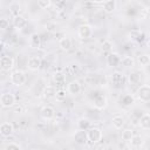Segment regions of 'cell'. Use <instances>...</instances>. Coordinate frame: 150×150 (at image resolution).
Segmentation results:
<instances>
[{"mask_svg": "<svg viewBox=\"0 0 150 150\" xmlns=\"http://www.w3.org/2000/svg\"><path fill=\"white\" fill-rule=\"evenodd\" d=\"M136 96L141 102L149 103L150 102V86H148V84L139 86L136 90Z\"/></svg>", "mask_w": 150, "mask_h": 150, "instance_id": "obj_1", "label": "cell"}, {"mask_svg": "<svg viewBox=\"0 0 150 150\" xmlns=\"http://www.w3.org/2000/svg\"><path fill=\"white\" fill-rule=\"evenodd\" d=\"M9 79H11V82H12V84H14V86H18V87H20V86H23L25 83H26V81H27V77H26V74L22 71V70H14V71H12L11 73V76H9Z\"/></svg>", "mask_w": 150, "mask_h": 150, "instance_id": "obj_2", "label": "cell"}, {"mask_svg": "<svg viewBox=\"0 0 150 150\" xmlns=\"http://www.w3.org/2000/svg\"><path fill=\"white\" fill-rule=\"evenodd\" d=\"M0 104L4 108L14 107V104H15V96H14V94H12L9 91L2 93L1 96H0Z\"/></svg>", "mask_w": 150, "mask_h": 150, "instance_id": "obj_3", "label": "cell"}, {"mask_svg": "<svg viewBox=\"0 0 150 150\" xmlns=\"http://www.w3.org/2000/svg\"><path fill=\"white\" fill-rule=\"evenodd\" d=\"M87 137H88V141L90 143H93V144L98 143L102 139V131L100 128L91 127L89 130H87Z\"/></svg>", "mask_w": 150, "mask_h": 150, "instance_id": "obj_4", "label": "cell"}, {"mask_svg": "<svg viewBox=\"0 0 150 150\" xmlns=\"http://www.w3.org/2000/svg\"><path fill=\"white\" fill-rule=\"evenodd\" d=\"M0 67L4 71H11L14 68V59L9 55H2L0 59Z\"/></svg>", "mask_w": 150, "mask_h": 150, "instance_id": "obj_5", "label": "cell"}, {"mask_svg": "<svg viewBox=\"0 0 150 150\" xmlns=\"http://www.w3.org/2000/svg\"><path fill=\"white\" fill-rule=\"evenodd\" d=\"M77 35L80 39H89L93 35V28L88 23L80 25L77 28Z\"/></svg>", "mask_w": 150, "mask_h": 150, "instance_id": "obj_6", "label": "cell"}, {"mask_svg": "<svg viewBox=\"0 0 150 150\" xmlns=\"http://www.w3.org/2000/svg\"><path fill=\"white\" fill-rule=\"evenodd\" d=\"M67 91L70 95H79L82 91V86H81V83L77 80L70 81L68 83V86H67Z\"/></svg>", "mask_w": 150, "mask_h": 150, "instance_id": "obj_7", "label": "cell"}, {"mask_svg": "<svg viewBox=\"0 0 150 150\" xmlns=\"http://www.w3.org/2000/svg\"><path fill=\"white\" fill-rule=\"evenodd\" d=\"M41 116L46 121H50L55 117V109L52 105H45L41 108Z\"/></svg>", "mask_w": 150, "mask_h": 150, "instance_id": "obj_8", "label": "cell"}, {"mask_svg": "<svg viewBox=\"0 0 150 150\" xmlns=\"http://www.w3.org/2000/svg\"><path fill=\"white\" fill-rule=\"evenodd\" d=\"M14 132V127L11 122H4L0 125V134L2 137H9Z\"/></svg>", "mask_w": 150, "mask_h": 150, "instance_id": "obj_9", "label": "cell"}, {"mask_svg": "<svg viewBox=\"0 0 150 150\" xmlns=\"http://www.w3.org/2000/svg\"><path fill=\"white\" fill-rule=\"evenodd\" d=\"M27 67L30 70H39L41 67V60L39 56H29L27 60Z\"/></svg>", "mask_w": 150, "mask_h": 150, "instance_id": "obj_10", "label": "cell"}, {"mask_svg": "<svg viewBox=\"0 0 150 150\" xmlns=\"http://www.w3.org/2000/svg\"><path fill=\"white\" fill-rule=\"evenodd\" d=\"M121 61H122V57L117 53H110L107 56V63H108V66L116 67V66H118L121 63Z\"/></svg>", "mask_w": 150, "mask_h": 150, "instance_id": "obj_11", "label": "cell"}, {"mask_svg": "<svg viewBox=\"0 0 150 150\" xmlns=\"http://www.w3.org/2000/svg\"><path fill=\"white\" fill-rule=\"evenodd\" d=\"M13 26L16 28V29H23L26 26H27V20L25 19V16L22 15H15L14 19H13Z\"/></svg>", "mask_w": 150, "mask_h": 150, "instance_id": "obj_12", "label": "cell"}, {"mask_svg": "<svg viewBox=\"0 0 150 150\" xmlns=\"http://www.w3.org/2000/svg\"><path fill=\"white\" fill-rule=\"evenodd\" d=\"M111 123H112V127H114L115 129H117V130H121V129L124 127L125 120H124V117H123L122 115L117 114V115H115V116L112 117V120H111Z\"/></svg>", "mask_w": 150, "mask_h": 150, "instance_id": "obj_13", "label": "cell"}, {"mask_svg": "<svg viewBox=\"0 0 150 150\" xmlns=\"http://www.w3.org/2000/svg\"><path fill=\"white\" fill-rule=\"evenodd\" d=\"M74 139L77 144H86L88 142V137H87V131L83 130H77L74 134Z\"/></svg>", "mask_w": 150, "mask_h": 150, "instance_id": "obj_14", "label": "cell"}, {"mask_svg": "<svg viewBox=\"0 0 150 150\" xmlns=\"http://www.w3.org/2000/svg\"><path fill=\"white\" fill-rule=\"evenodd\" d=\"M59 47L62 49V50H69L71 47H73V41L68 36H63L62 39H60L59 41Z\"/></svg>", "mask_w": 150, "mask_h": 150, "instance_id": "obj_15", "label": "cell"}, {"mask_svg": "<svg viewBox=\"0 0 150 150\" xmlns=\"http://www.w3.org/2000/svg\"><path fill=\"white\" fill-rule=\"evenodd\" d=\"M116 6H117V2L115 0H107V1H103L102 4L103 11L105 13H112L116 9Z\"/></svg>", "mask_w": 150, "mask_h": 150, "instance_id": "obj_16", "label": "cell"}, {"mask_svg": "<svg viewBox=\"0 0 150 150\" xmlns=\"http://www.w3.org/2000/svg\"><path fill=\"white\" fill-rule=\"evenodd\" d=\"M138 124L143 129H150V114L145 112L138 118Z\"/></svg>", "mask_w": 150, "mask_h": 150, "instance_id": "obj_17", "label": "cell"}, {"mask_svg": "<svg viewBox=\"0 0 150 150\" xmlns=\"http://www.w3.org/2000/svg\"><path fill=\"white\" fill-rule=\"evenodd\" d=\"M55 95H56V90H55L54 87H52V86H47V87H45V89H43V91H42V96H43V98H46V100L55 98Z\"/></svg>", "mask_w": 150, "mask_h": 150, "instance_id": "obj_18", "label": "cell"}, {"mask_svg": "<svg viewBox=\"0 0 150 150\" xmlns=\"http://www.w3.org/2000/svg\"><path fill=\"white\" fill-rule=\"evenodd\" d=\"M94 105H95V108H97L100 110L101 109H104L107 107V98H105V96H103V95L96 96L94 98Z\"/></svg>", "mask_w": 150, "mask_h": 150, "instance_id": "obj_19", "label": "cell"}, {"mask_svg": "<svg viewBox=\"0 0 150 150\" xmlns=\"http://www.w3.org/2000/svg\"><path fill=\"white\" fill-rule=\"evenodd\" d=\"M111 82L115 84V86H121L123 84L124 82V76L121 71H114L111 74Z\"/></svg>", "mask_w": 150, "mask_h": 150, "instance_id": "obj_20", "label": "cell"}, {"mask_svg": "<svg viewBox=\"0 0 150 150\" xmlns=\"http://www.w3.org/2000/svg\"><path fill=\"white\" fill-rule=\"evenodd\" d=\"M90 128H91V123H90V121H89L88 118L82 117V118H80V120L77 121V129H79V130L87 131V130H89Z\"/></svg>", "mask_w": 150, "mask_h": 150, "instance_id": "obj_21", "label": "cell"}, {"mask_svg": "<svg viewBox=\"0 0 150 150\" xmlns=\"http://www.w3.org/2000/svg\"><path fill=\"white\" fill-rule=\"evenodd\" d=\"M29 46L33 48H39L41 46V38L38 33H33L29 38Z\"/></svg>", "mask_w": 150, "mask_h": 150, "instance_id": "obj_22", "label": "cell"}, {"mask_svg": "<svg viewBox=\"0 0 150 150\" xmlns=\"http://www.w3.org/2000/svg\"><path fill=\"white\" fill-rule=\"evenodd\" d=\"M129 81L131 84H138L141 82V74L138 71H131L129 75Z\"/></svg>", "mask_w": 150, "mask_h": 150, "instance_id": "obj_23", "label": "cell"}, {"mask_svg": "<svg viewBox=\"0 0 150 150\" xmlns=\"http://www.w3.org/2000/svg\"><path fill=\"white\" fill-rule=\"evenodd\" d=\"M121 63H122V66H124L125 68H130V67H134L135 60H134L132 56H124V57H122Z\"/></svg>", "mask_w": 150, "mask_h": 150, "instance_id": "obj_24", "label": "cell"}, {"mask_svg": "<svg viewBox=\"0 0 150 150\" xmlns=\"http://www.w3.org/2000/svg\"><path fill=\"white\" fill-rule=\"evenodd\" d=\"M130 144H131L132 148H139V146L143 144V139H142L141 136H138V135H134V137H132L131 141H130Z\"/></svg>", "mask_w": 150, "mask_h": 150, "instance_id": "obj_25", "label": "cell"}, {"mask_svg": "<svg viewBox=\"0 0 150 150\" xmlns=\"http://www.w3.org/2000/svg\"><path fill=\"white\" fill-rule=\"evenodd\" d=\"M134 135L135 134H134V131L131 129H125V130L122 131V139L125 141V142H130L131 138L134 137Z\"/></svg>", "mask_w": 150, "mask_h": 150, "instance_id": "obj_26", "label": "cell"}, {"mask_svg": "<svg viewBox=\"0 0 150 150\" xmlns=\"http://www.w3.org/2000/svg\"><path fill=\"white\" fill-rule=\"evenodd\" d=\"M138 62H139L141 66L146 67V66L150 63V56H149L148 54H142V55L138 56Z\"/></svg>", "mask_w": 150, "mask_h": 150, "instance_id": "obj_27", "label": "cell"}, {"mask_svg": "<svg viewBox=\"0 0 150 150\" xmlns=\"http://www.w3.org/2000/svg\"><path fill=\"white\" fill-rule=\"evenodd\" d=\"M4 150H22V146H21L19 143L11 142V143H8V144L4 148Z\"/></svg>", "mask_w": 150, "mask_h": 150, "instance_id": "obj_28", "label": "cell"}, {"mask_svg": "<svg viewBox=\"0 0 150 150\" xmlns=\"http://www.w3.org/2000/svg\"><path fill=\"white\" fill-rule=\"evenodd\" d=\"M66 90H63V89H59V90H56V95H55V98H56V101H59V102H62L63 100H66Z\"/></svg>", "mask_w": 150, "mask_h": 150, "instance_id": "obj_29", "label": "cell"}, {"mask_svg": "<svg viewBox=\"0 0 150 150\" xmlns=\"http://www.w3.org/2000/svg\"><path fill=\"white\" fill-rule=\"evenodd\" d=\"M38 6L41 9H47L52 6V1L50 0H40V1H38Z\"/></svg>", "mask_w": 150, "mask_h": 150, "instance_id": "obj_30", "label": "cell"}, {"mask_svg": "<svg viewBox=\"0 0 150 150\" xmlns=\"http://www.w3.org/2000/svg\"><path fill=\"white\" fill-rule=\"evenodd\" d=\"M46 29L49 30V32H56V29H57V25H56L55 22L49 21V22L46 23Z\"/></svg>", "mask_w": 150, "mask_h": 150, "instance_id": "obj_31", "label": "cell"}, {"mask_svg": "<svg viewBox=\"0 0 150 150\" xmlns=\"http://www.w3.org/2000/svg\"><path fill=\"white\" fill-rule=\"evenodd\" d=\"M8 27H9V21H8L6 18L0 19V28H1L2 30H5V29H7Z\"/></svg>", "mask_w": 150, "mask_h": 150, "instance_id": "obj_32", "label": "cell"}, {"mask_svg": "<svg viewBox=\"0 0 150 150\" xmlns=\"http://www.w3.org/2000/svg\"><path fill=\"white\" fill-rule=\"evenodd\" d=\"M122 101H123V104H125V105H130V104H132L134 98H132L131 95H125V96H123Z\"/></svg>", "mask_w": 150, "mask_h": 150, "instance_id": "obj_33", "label": "cell"}, {"mask_svg": "<svg viewBox=\"0 0 150 150\" xmlns=\"http://www.w3.org/2000/svg\"><path fill=\"white\" fill-rule=\"evenodd\" d=\"M54 79H55L56 83H62V82L64 81V75L61 74V73H56V74L54 75Z\"/></svg>", "mask_w": 150, "mask_h": 150, "instance_id": "obj_34", "label": "cell"}, {"mask_svg": "<svg viewBox=\"0 0 150 150\" xmlns=\"http://www.w3.org/2000/svg\"><path fill=\"white\" fill-rule=\"evenodd\" d=\"M11 9H12V12H13V13H15L18 9H20V4H18V2H14V4H12V6H11Z\"/></svg>", "mask_w": 150, "mask_h": 150, "instance_id": "obj_35", "label": "cell"}, {"mask_svg": "<svg viewBox=\"0 0 150 150\" xmlns=\"http://www.w3.org/2000/svg\"><path fill=\"white\" fill-rule=\"evenodd\" d=\"M110 46H111L110 42H104L103 46H102V48H103V50H109L110 49Z\"/></svg>", "mask_w": 150, "mask_h": 150, "instance_id": "obj_36", "label": "cell"}, {"mask_svg": "<svg viewBox=\"0 0 150 150\" xmlns=\"http://www.w3.org/2000/svg\"><path fill=\"white\" fill-rule=\"evenodd\" d=\"M14 111L15 112H21L22 111V105H15L14 107Z\"/></svg>", "mask_w": 150, "mask_h": 150, "instance_id": "obj_37", "label": "cell"}]
</instances>
